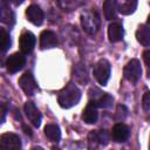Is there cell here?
Masks as SVG:
<instances>
[{
  "label": "cell",
  "instance_id": "6da1fadb",
  "mask_svg": "<svg viewBox=\"0 0 150 150\" xmlns=\"http://www.w3.org/2000/svg\"><path fill=\"white\" fill-rule=\"evenodd\" d=\"M80 100H81V91H80V89H79L75 84H73V83L67 84V86L59 93V97H57L59 104H60L62 108H66V109L76 105Z\"/></svg>",
  "mask_w": 150,
  "mask_h": 150
},
{
  "label": "cell",
  "instance_id": "7a4b0ae2",
  "mask_svg": "<svg viewBox=\"0 0 150 150\" xmlns=\"http://www.w3.org/2000/svg\"><path fill=\"white\" fill-rule=\"evenodd\" d=\"M81 25L86 33L95 34L100 28V16L96 12H86L81 15Z\"/></svg>",
  "mask_w": 150,
  "mask_h": 150
},
{
  "label": "cell",
  "instance_id": "3957f363",
  "mask_svg": "<svg viewBox=\"0 0 150 150\" xmlns=\"http://www.w3.org/2000/svg\"><path fill=\"white\" fill-rule=\"evenodd\" d=\"M110 63L105 59H101L96 62L93 69V75L101 86H105L110 77Z\"/></svg>",
  "mask_w": 150,
  "mask_h": 150
},
{
  "label": "cell",
  "instance_id": "277c9868",
  "mask_svg": "<svg viewBox=\"0 0 150 150\" xmlns=\"http://www.w3.org/2000/svg\"><path fill=\"white\" fill-rule=\"evenodd\" d=\"M123 75H124V79L128 80L129 82L131 83H136L141 75H142V67H141V63L137 59H132L130 60L125 67H124V70H123Z\"/></svg>",
  "mask_w": 150,
  "mask_h": 150
},
{
  "label": "cell",
  "instance_id": "5b68a950",
  "mask_svg": "<svg viewBox=\"0 0 150 150\" xmlns=\"http://www.w3.org/2000/svg\"><path fill=\"white\" fill-rule=\"evenodd\" d=\"M0 146L2 150H19L21 148V139L16 134L5 132L0 136Z\"/></svg>",
  "mask_w": 150,
  "mask_h": 150
},
{
  "label": "cell",
  "instance_id": "8992f818",
  "mask_svg": "<svg viewBox=\"0 0 150 150\" xmlns=\"http://www.w3.org/2000/svg\"><path fill=\"white\" fill-rule=\"evenodd\" d=\"M25 63H26V57H25L23 53H14L8 56V59L6 61V68L11 74H14V73H18L19 70H21L23 68Z\"/></svg>",
  "mask_w": 150,
  "mask_h": 150
},
{
  "label": "cell",
  "instance_id": "52a82bcc",
  "mask_svg": "<svg viewBox=\"0 0 150 150\" xmlns=\"http://www.w3.org/2000/svg\"><path fill=\"white\" fill-rule=\"evenodd\" d=\"M19 84H20L21 89L23 90V93L28 96L34 95L36 89H38V84L35 82V79L32 75V73H29V71L21 75V77L19 79Z\"/></svg>",
  "mask_w": 150,
  "mask_h": 150
},
{
  "label": "cell",
  "instance_id": "ba28073f",
  "mask_svg": "<svg viewBox=\"0 0 150 150\" xmlns=\"http://www.w3.org/2000/svg\"><path fill=\"white\" fill-rule=\"evenodd\" d=\"M35 42H36V38H35V35L33 33H30V32H23L20 35V39H19V47H20L21 53L29 54L34 49Z\"/></svg>",
  "mask_w": 150,
  "mask_h": 150
},
{
  "label": "cell",
  "instance_id": "9c48e42d",
  "mask_svg": "<svg viewBox=\"0 0 150 150\" xmlns=\"http://www.w3.org/2000/svg\"><path fill=\"white\" fill-rule=\"evenodd\" d=\"M23 109H25V114H26L27 118L29 120V122L34 127L39 128L40 124H41V118L42 117H41V114H40L39 109L35 107V104L33 102H26Z\"/></svg>",
  "mask_w": 150,
  "mask_h": 150
},
{
  "label": "cell",
  "instance_id": "30bf717a",
  "mask_svg": "<svg viewBox=\"0 0 150 150\" xmlns=\"http://www.w3.org/2000/svg\"><path fill=\"white\" fill-rule=\"evenodd\" d=\"M130 135V129L128 125L123 123H117L114 125L112 131H111V137L115 142L117 143H123L129 138Z\"/></svg>",
  "mask_w": 150,
  "mask_h": 150
},
{
  "label": "cell",
  "instance_id": "8fae6325",
  "mask_svg": "<svg viewBox=\"0 0 150 150\" xmlns=\"http://www.w3.org/2000/svg\"><path fill=\"white\" fill-rule=\"evenodd\" d=\"M26 16L28 21H30L35 26H40L43 22V18H45L42 9L36 5H32L26 9Z\"/></svg>",
  "mask_w": 150,
  "mask_h": 150
},
{
  "label": "cell",
  "instance_id": "7c38bea8",
  "mask_svg": "<svg viewBox=\"0 0 150 150\" xmlns=\"http://www.w3.org/2000/svg\"><path fill=\"white\" fill-rule=\"evenodd\" d=\"M57 46V38L52 30H43L40 34V47L41 49L54 48Z\"/></svg>",
  "mask_w": 150,
  "mask_h": 150
},
{
  "label": "cell",
  "instance_id": "4fadbf2b",
  "mask_svg": "<svg viewBox=\"0 0 150 150\" xmlns=\"http://www.w3.org/2000/svg\"><path fill=\"white\" fill-rule=\"evenodd\" d=\"M97 118H98L97 107L93 101H89V103L87 104V107L82 112V120L88 124H93V123H96Z\"/></svg>",
  "mask_w": 150,
  "mask_h": 150
},
{
  "label": "cell",
  "instance_id": "5bb4252c",
  "mask_svg": "<svg viewBox=\"0 0 150 150\" xmlns=\"http://www.w3.org/2000/svg\"><path fill=\"white\" fill-rule=\"evenodd\" d=\"M114 2L117 11L124 15L134 13L137 7V0H114Z\"/></svg>",
  "mask_w": 150,
  "mask_h": 150
},
{
  "label": "cell",
  "instance_id": "9a60e30c",
  "mask_svg": "<svg viewBox=\"0 0 150 150\" xmlns=\"http://www.w3.org/2000/svg\"><path fill=\"white\" fill-rule=\"evenodd\" d=\"M124 30L121 23L118 22H112L108 27V38L110 42H118L123 39Z\"/></svg>",
  "mask_w": 150,
  "mask_h": 150
},
{
  "label": "cell",
  "instance_id": "2e32d148",
  "mask_svg": "<svg viewBox=\"0 0 150 150\" xmlns=\"http://www.w3.org/2000/svg\"><path fill=\"white\" fill-rule=\"evenodd\" d=\"M0 19L4 23H7L12 26L14 23V13L11 11L9 5L7 4L6 0H1L0 5Z\"/></svg>",
  "mask_w": 150,
  "mask_h": 150
},
{
  "label": "cell",
  "instance_id": "e0dca14e",
  "mask_svg": "<svg viewBox=\"0 0 150 150\" xmlns=\"http://www.w3.org/2000/svg\"><path fill=\"white\" fill-rule=\"evenodd\" d=\"M136 39L143 46H150V27L141 25L136 30Z\"/></svg>",
  "mask_w": 150,
  "mask_h": 150
},
{
  "label": "cell",
  "instance_id": "ac0fdd59",
  "mask_svg": "<svg viewBox=\"0 0 150 150\" xmlns=\"http://www.w3.org/2000/svg\"><path fill=\"white\" fill-rule=\"evenodd\" d=\"M89 141L90 142H96L102 145L108 144L109 142V134L107 130H98V131H91L89 134Z\"/></svg>",
  "mask_w": 150,
  "mask_h": 150
},
{
  "label": "cell",
  "instance_id": "d6986e66",
  "mask_svg": "<svg viewBox=\"0 0 150 150\" xmlns=\"http://www.w3.org/2000/svg\"><path fill=\"white\" fill-rule=\"evenodd\" d=\"M45 135L53 142H59L61 138V131L56 124H47L45 127Z\"/></svg>",
  "mask_w": 150,
  "mask_h": 150
},
{
  "label": "cell",
  "instance_id": "ffe728a7",
  "mask_svg": "<svg viewBox=\"0 0 150 150\" xmlns=\"http://www.w3.org/2000/svg\"><path fill=\"white\" fill-rule=\"evenodd\" d=\"M116 5L114 0H105L103 4V13L107 20H112L116 16Z\"/></svg>",
  "mask_w": 150,
  "mask_h": 150
},
{
  "label": "cell",
  "instance_id": "44dd1931",
  "mask_svg": "<svg viewBox=\"0 0 150 150\" xmlns=\"http://www.w3.org/2000/svg\"><path fill=\"white\" fill-rule=\"evenodd\" d=\"M93 102L95 103L96 107H101V108H110L111 104H112V102H114V98H112V96H110L109 94L103 93L97 100H94Z\"/></svg>",
  "mask_w": 150,
  "mask_h": 150
},
{
  "label": "cell",
  "instance_id": "7402d4cb",
  "mask_svg": "<svg viewBox=\"0 0 150 150\" xmlns=\"http://www.w3.org/2000/svg\"><path fill=\"white\" fill-rule=\"evenodd\" d=\"M0 46L2 53L7 52L11 47V36L5 28H0Z\"/></svg>",
  "mask_w": 150,
  "mask_h": 150
},
{
  "label": "cell",
  "instance_id": "603a6c76",
  "mask_svg": "<svg viewBox=\"0 0 150 150\" xmlns=\"http://www.w3.org/2000/svg\"><path fill=\"white\" fill-rule=\"evenodd\" d=\"M127 114H128V109H127L124 105L120 104V105H117L116 114H115V118H116L117 121H123V120L127 117Z\"/></svg>",
  "mask_w": 150,
  "mask_h": 150
},
{
  "label": "cell",
  "instance_id": "cb8c5ba5",
  "mask_svg": "<svg viewBox=\"0 0 150 150\" xmlns=\"http://www.w3.org/2000/svg\"><path fill=\"white\" fill-rule=\"evenodd\" d=\"M142 105L143 109L148 112H150V91H146L142 97Z\"/></svg>",
  "mask_w": 150,
  "mask_h": 150
},
{
  "label": "cell",
  "instance_id": "d4e9b609",
  "mask_svg": "<svg viewBox=\"0 0 150 150\" xmlns=\"http://www.w3.org/2000/svg\"><path fill=\"white\" fill-rule=\"evenodd\" d=\"M143 59H144L145 64L150 68V49H148V50L144 52V54H143Z\"/></svg>",
  "mask_w": 150,
  "mask_h": 150
},
{
  "label": "cell",
  "instance_id": "484cf974",
  "mask_svg": "<svg viewBox=\"0 0 150 150\" xmlns=\"http://www.w3.org/2000/svg\"><path fill=\"white\" fill-rule=\"evenodd\" d=\"M6 112H7L6 105H5V104H2V105H1V122H5V116H6Z\"/></svg>",
  "mask_w": 150,
  "mask_h": 150
},
{
  "label": "cell",
  "instance_id": "4316f807",
  "mask_svg": "<svg viewBox=\"0 0 150 150\" xmlns=\"http://www.w3.org/2000/svg\"><path fill=\"white\" fill-rule=\"evenodd\" d=\"M12 4H14L15 6H19V5H21L22 2H23V0H9Z\"/></svg>",
  "mask_w": 150,
  "mask_h": 150
},
{
  "label": "cell",
  "instance_id": "83f0119b",
  "mask_svg": "<svg viewBox=\"0 0 150 150\" xmlns=\"http://www.w3.org/2000/svg\"><path fill=\"white\" fill-rule=\"evenodd\" d=\"M23 130H25V132H26L27 135H29V136H32V131H30V129H29V128H27L26 125H23Z\"/></svg>",
  "mask_w": 150,
  "mask_h": 150
},
{
  "label": "cell",
  "instance_id": "f1b7e54d",
  "mask_svg": "<svg viewBox=\"0 0 150 150\" xmlns=\"http://www.w3.org/2000/svg\"><path fill=\"white\" fill-rule=\"evenodd\" d=\"M148 25H149V26H150V15H149V16H148Z\"/></svg>",
  "mask_w": 150,
  "mask_h": 150
},
{
  "label": "cell",
  "instance_id": "f546056e",
  "mask_svg": "<svg viewBox=\"0 0 150 150\" xmlns=\"http://www.w3.org/2000/svg\"><path fill=\"white\" fill-rule=\"evenodd\" d=\"M149 146H150V144H149Z\"/></svg>",
  "mask_w": 150,
  "mask_h": 150
}]
</instances>
